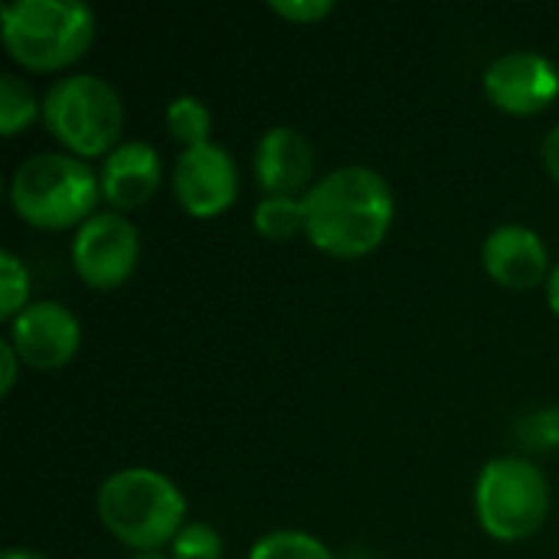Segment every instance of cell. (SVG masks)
I'll use <instances>...</instances> for the list:
<instances>
[{
	"label": "cell",
	"mask_w": 559,
	"mask_h": 559,
	"mask_svg": "<svg viewBox=\"0 0 559 559\" xmlns=\"http://www.w3.org/2000/svg\"><path fill=\"white\" fill-rule=\"evenodd\" d=\"M308 242L334 259H364L390 236L396 200L386 177L367 164H344L305 193Z\"/></svg>",
	"instance_id": "6da1fadb"
},
{
	"label": "cell",
	"mask_w": 559,
	"mask_h": 559,
	"mask_svg": "<svg viewBox=\"0 0 559 559\" xmlns=\"http://www.w3.org/2000/svg\"><path fill=\"white\" fill-rule=\"evenodd\" d=\"M95 514L121 547L134 554H157L183 531L187 498L164 472L131 465L111 472L98 485Z\"/></svg>",
	"instance_id": "7a4b0ae2"
},
{
	"label": "cell",
	"mask_w": 559,
	"mask_h": 559,
	"mask_svg": "<svg viewBox=\"0 0 559 559\" xmlns=\"http://www.w3.org/2000/svg\"><path fill=\"white\" fill-rule=\"evenodd\" d=\"M98 20L82 0H10L0 7L7 56L26 72H62L95 43Z\"/></svg>",
	"instance_id": "3957f363"
},
{
	"label": "cell",
	"mask_w": 559,
	"mask_h": 559,
	"mask_svg": "<svg viewBox=\"0 0 559 559\" xmlns=\"http://www.w3.org/2000/svg\"><path fill=\"white\" fill-rule=\"evenodd\" d=\"M98 174L66 151H39L10 177V206L36 229H79L98 213Z\"/></svg>",
	"instance_id": "277c9868"
},
{
	"label": "cell",
	"mask_w": 559,
	"mask_h": 559,
	"mask_svg": "<svg viewBox=\"0 0 559 559\" xmlns=\"http://www.w3.org/2000/svg\"><path fill=\"white\" fill-rule=\"evenodd\" d=\"M43 124L66 154L82 160L108 157L121 144L124 102L118 88L92 72H72L43 95Z\"/></svg>",
	"instance_id": "5b68a950"
},
{
	"label": "cell",
	"mask_w": 559,
	"mask_h": 559,
	"mask_svg": "<svg viewBox=\"0 0 559 559\" xmlns=\"http://www.w3.org/2000/svg\"><path fill=\"white\" fill-rule=\"evenodd\" d=\"M475 514L488 537L521 544L547 524L550 481L531 459H491L475 481Z\"/></svg>",
	"instance_id": "8992f818"
},
{
	"label": "cell",
	"mask_w": 559,
	"mask_h": 559,
	"mask_svg": "<svg viewBox=\"0 0 559 559\" xmlns=\"http://www.w3.org/2000/svg\"><path fill=\"white\" fill-rule=\"evenodd\" d=\"M141 262V236L131 216L98 210L72 236V269L95 292L121 288Z\"/></svg>",
	"instance_id": "52a82bcc"
},
{
	"label": "cell",
	"mask_w": 559,
	"mask_h": 559,
	"mask_svg": "<svg viewBox=\"0 0 559 559\" xmlns=\"http://www.w3.org/2000/svg\"><path fill=\"white\" fill-rule=\"evenodd\" d=\"M170 187L187 216L216 219L239 197V167L223 144L210 141L177 154L170 170Z\"/></svg>",
	"instance_id": "ba28073f"
},
{
	"label": "cell",
	"mask_w": 559,
	"mask_h": 559,
	"mask_svg": "<svg viewBox=\"0 0 559 559\" xmlns=\"http://www.w3.org/2000/svg\"><path fill=\"white\" fill-rule=\"evenodd\" d=\"M485 98L514 118H531L547 111L559 95V69L537 49L501 52L485 69Z\"/></svg>",
	"instance_id": "9c48e42d"
},
{
	"label": "cell",
	"mask_w": 559,
	"mask_h": 559,
	"mask_svg": "<svg viewBox=\"0 0 559 559\" xmlns=\"http://www.w3.org/2000/svg\"><path fill=\"white\" fill-rule=\"evenodd\" d=\"M7 328L23 367L39 373L69 367L82 347V324L62 301H29Z\"/></svg>",
	"instance_id": "30bf717a"
},
{
	"label": "cell",
	"mask_w": 559,
	"mask_h": 559,
	"mask_svg": "<svg viewBox=\"0 0 559 559\" xmlns=\"http://www.w3.org/2000/svg\"><path fill=\"white\" fill-rule=\"evenodd\" d=\"M314 144L292 124L269 128L252 154V174L262 197H305L314 180Z\"/></svg>",
	"instance_id": "8fae6325"
},
{
	"label": "cell",
	"mask_w": 559,
	"mask_h": 559,
	"mask_svg": "<svg viewBox=\"0 0 559 559\" xmlns=\"http://www.w3.org/2000/svg\"><path fill=\"white\" fill-rule=\"evenodd\" d=\"M481 265L488 278L508 292H531L554 272L544 236L524 223L495 226L481 246Z\"/></svg>",
	"instance_id": "7c38bea8"
},
{
	"label": "cell",
	"mask_w": 559,
	"mask_h": 559,
	"mask_svg": "<svg viewBox=\"0 0 559 559\" xmlns=\"http://www.w3.org/2000/svg\"><path fill=\"white\" fill-rule=\"evenodd\" d=\"M164 177V164L154 144L147 141H121L98 170L102 180V200L115 213H131L141 210L154 200L157 187Z\"/></svg>",
	"instance_id": "4fadbf2b"
},
{
	"label": "cell",
	"mask_w": 559,
	"mask_h": 559,
	"mask_svg": "<svg viewBox=\"0 0 559 559\" xmlns=\"http://www.w3.org/2000/svg\"><path fill=\"white\" fill-rule=\"evenodd\" d=\"M252 229L269 242H292L308 233L305 197H262L252 210Z\"/></svg>",
	"instance_id": "5bb4252c"
},
{
	"label": "cell",
	"mask_w": 559,
	"mask_h": 559,
	"mask_svg": "<svg viewBox=\"0 0 559 559\" xmlns=\"http://www.w3.org/2000/svg\"><path fill=\"white\" fill-rule=\"evenodd\" d=\"M167 134L180 144V151H190V147H200V144H210V131H213V115H210V105L197 95H177L170 98L167 105Z\"/></svg>",
	"instance_id": "9a60e30c"
},
{
	"label": "cell",
	"mask_w": 559,
	"mask_h": 559,
	"mask_svg": "<svg viewBox=\"0 0 559 559\" xmlns=\"http://www.w3.org/2000/svg\"><path fill=\"white\" fill-rule=\"evenodd\" d=\"M36 118H43V98H36V92L16 72H3L0 75V134L16 138Z\"/></svg>",
	"instance_id": "2e32d148"
},
{
	"label": "cell",
	"mask_w": 559,
	"mask_h": 559,
	"mask_svg": "<svg viewBox=\"0 0 559 559\" xmlns=\"http://www.w3.org/2000/svg\"><path fill=\"white\" fill-rule=\"evenodd\" d=\"M246 559H334L331 547L305 531H269L262 534Z\"/></svg>",
	"instance_id": "e0dca14e"
},
{
	"label": "cell",
	"mask_w": 559,
	"mask_h": 559,
	"mask_svg": "<svg viewBox=\"0 0 559 559\" xmlns=\"http://www.w3.org/2000/svg\"><path fill=\"white\" fill-rule=\"evenodd\" d=\"M29 305V272L26 262L13 252H0V321H13Z\"/></svg>",
	"instance_id": "ac0fdd59"
},
{
	"label": "cell",
	"mask_w": 559,
	"mask_h": 559,
	"mask_svg": "<svg viewBox=\"0 0 559 559\" xmlns=\"http://www.w3.org/2000/svg\"><path fill=\"white\" fill-rule=\"evenodd\" d=\"M170 559H223V537L206 521H190L170 544Z\"/></svg>",
	"instance_id": "d6986e66"
},
{
	"label": "cell",
	"mask_w": 559,
	"mask_h": 559,
	"mask_svg": "<svg viewBox=\"0 0 559 559\" xmlns=\"http://www.w3.org/2000/svg\"><path fill=\"white\" fill-rule=\"evenodd\" d=\"M518 436L534 452H554L559 449V409H534L518 423Z\"/></svg>",
	"instance_id": "ffe728a7"
},
{
	"label": "cell",
	"mask_w": 559,
	"mask_h": 559,
	"mask_svg": "<svg viewBox=\"0 0 559 559\" xmlns=\"http://www.w3.org/2000/svg\"><path fill=\"white\" fill-rule=\"evenodd\" d=\"M269 10L295 26H311L334 13V0H269Z\"/></svg>",
	"instance_id": "44dd1931"
},
{
	"label": "cell",
	"mask_w": 559,
	"mask_h": 559,
	"mask_svg": "<svg viewBox=\"0 0 559 559\" xmlns=\"http://www.w3.org/2000/svg\"><path fill=\"white\" fill-rule=\"evenodd\" d=\"M20 367H23L20 354H16V350H13V344L3 337V341H0V393H3V396H10V393H13L16 377H20Z\"/></svg>",
	"instance_id": "7402d4cb"
},
{
	"label": "cell",
	"mask_w": 559,
	"mask_h": 559,
	"mask_svg": "<svg viewBox=\"0 0 559 559\" xmlns=\"http://www.w3.org/2000/svg\"><path fill=\"white\" fill-rule=\"evenodd\" d=\"M540 164H544L547 177L554 183H559V121L544 134V141H540Z\"/></svg>",
	"instance_id": "603a6c76"
},
{
	"label": "cell",
	"mask_w": 559,
	"mask_h": 559,
	"mask_svg": "<svg viewBox=\"0 0 559 559\" xmlns=\"http://www.w3.org/2000/svg\"><path fill=\"white\" fill-rule=\"evenodd\" d=\"M547 305H550V311L559 318V262L554 265L550 278H547Z\"/></svg>",
	"instance_id": "cb8c5ba5"
},
{
	"label": "cell",
	"mask_w": 559,
	"mask_h": 559,
	"mask_svg": "<svg viewBox=\"0 0 559 559\" xmlns=\"http://www.w3.org/2000/svg\"><path fill=\"white\" fill-rule=\"evenodd\" d=\"M3 559H52L46 557V554H39V550H26V547H13V550H7Z\"/></svg>",
	"instance_id": "d4e9b609"
},
{
	"label": "cell",
	"mask_w": 559,
	"mask_h": 559,
	"mask_svg": "<svg viewBox=\"0 0 559 559\" xmlns=\"http://www.w3.org/2000/svg\"><path fill=\"white\" fill-rule=\"evenodd\" d=\"M128 559H170V557H164V554H131Z\"/></svg>",
	"instance_id": "484cf974"
}]
</instances>
